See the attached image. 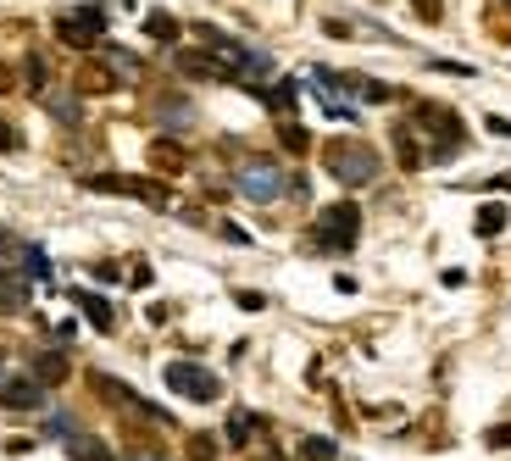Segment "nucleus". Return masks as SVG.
Returning a JSON list of instances; mask_svg holds the SVG:
<instances>
[{"label":"nucleus","mask_w":511,"mask_h":461,"mask_svg":"<svg viewBox=\"0 0 511 461\" xmlns=\"http://www.w3.org/2000/svg\"><path fill=\"white\" fill-rule=\"evenodd\" d=\"M323 167H328V178H339L345 189H367V183L378 178V151H373L367 140L339 134V140L323 145Z\"/></svg>","instance_id":"obj_1"},{"label":"nucleus","mask_w":511,"mask_h":461,"mask_svg":"<svg viewBox=\"0 0 511 461\" xmlns=\"http://www.w3.org/2000/svg\"><path fill=\"white\" fill-rule=\"evenodd\" d=\"M411 122L433 134V151H428V156H456V145H462V134H467L462 117H456L451 106H433V100H422V106L411 111Z\"/></svg>","instance_id":"obj_2"},{"label":"nucleus","mask_w":511,"mask_h":461,"mask_svg":"<svg viewBox=\"0 0 511 461\" xmlns=\"http://www.w3.org/2000/svg\"><path fill=\"white\" fill-rule=\"evenodd\" d=\"M356 239H361V212H356V201L323 206V217H317V245H323V250H350Z\"/></svg>","instance_id":"obj_3"},{"label":"nucleus","mask_w":511,"mask_h":461,"mask_svg":"<svg viewBox=\"0 0 511 461\" xmlns=\"http://www.w3.org/2000/svg\"><path fill=\"white\" fill-rule=\"evenodd\" d=\"M234 183H240V194H245V201H256V206H272L278 194L289 189V173H283V167H272V162H245Z\"/></svg>","instance_id":"obj_4"},{"label":"nucleus","mask_w":511,"mask_h":461,"mask_svg":"<svg viewBox=\"0 0 511 461\" xmlns=\"http://www.w3.org/2000/svg\"><path fill=\"white\" fill-rule=\"evenodd\" d=\"M90 189H101V194H133V201H144V206H167L173 194H167V183H151V178H122V173H95V178H84Z\"/></svg>","instance_id":"obj_5"},{"label":"nucleus","mask_w":511,"mask_h":461,"mask_svg":"<svg viewBox=\"0 0 511 461\" xmlns=\"http://www.w3.org/2000/svg\"><path fill=\"white\" fill-rule=\"evenodd\" d=\"M167 389L173 394H184V401H217V372H206V367H195V361H167Z\"/></svg>","instance_id":"obj_6"},{"label":"nucleus","mask_w":511,"mask_h":461,"mask_svg":"<svg viewBox=\"0 0 511 461\" xmlns=\"http://www.w3.org/2000/svg\"><path fill=\"white\" fill-rule=\"evenodd\" d=\"M101 28H106V12H101V6H84V12L56 17V39L72 45V50H90V45L101 39Z\"/></svg>","instance_id":"obj_7"},{"label":"nucleus","mask_w":511,"mask_h":461,"mask_svg":"<svg viewBox=\"0 0 511 461\" xmlns=\"http://www.w3.org/2000/svg\"><path fill=\"white\" fill-rule=\"evenodd\" d=\"M0 406H6V412H39V406H45V383H39V378L0 383Z\"/></svg>","instance_id":"obj_8"},{"label":"nucleus","mask_w":511,"mask_h":461,"mask_svg":"<svg viewBox=\"0 0 511 461\" xmlns=\"http://www.w3.org/2000/svg\"><path fill=\"white\" fill-rule=\"evenodd\" d=\"M117 89H122V79H117V68L106 56H95V61L79 68V95H117Z\"/></svg>","instance_id":"obj_9"},{"label":"nucleus","mask_w":511,"mask_h":461,"mask_svg":"<svg viewBox=\"0 0 511 461\" xmlns=\"http://www.w3.org/2000/svg\"><path fill=\"white\" fill-rule=\"evenodd\" d=\"M178 73H189V79H229L223 61H217L211 50H178Z\"/></svg>","instance_id":"obj_10"},{"label":"nucleus","mask_w":511,"mask_h":461,"mask_svg":"<svg viewBox=\"0 0 511 461\" xmlns=\"http://www.w3.org/2000/svg\"><path fill=\"white\" fill-rule=\"evenodd\" d=\"M151 167L156 173H184L189 167V151L178 140H151Z\"/></svg>","instance_id":"obj_11"},{"label":"nucleus","mask_w":511,"mask_h":461,"mask_svg":"<svg viewBox=\"0 0 511 461\" xmlns=\"http://www.w3.org/2000/svg\"><path fill=\"white\" fill-rule=\"evenodd\" d=\"M72 300H79V311H84V317L101 328V334H112V328H117V311H112V300H101V295H90V289H79Z\"/></svg>","instance_id":"obj_12"},{"label":"nucleus","mask_w":511,"mask_h":461,"mask_svg":"<svg viewBox=\"0 0 511 461\" xmlns=\"http://www.w3.org/2000/svg\"><path fill=\"white\" fill-rule=\"evenodd\" d=\"M395 156H400V167H406V173H417V167L428 162V151L411 140V122H395Z\"/></svg>","instance_id":"obj_13"},{"label":"nucleus","mask_w":511,"mask_h":461,"mask_svg":"<svg viewBox=\"0 0 511 461\" xmlns=\"http://www.w3.org/2000/svg\"><path fill=\"white\" fill-rule=\"evenodd\" d=\"M28 306V278L23 273H0V311H23Z\"/></svg>","instance_id":"obj_14"},{"label":"nucleus","mask_w":511,"mask_h":461,"mask_svg":"<svg viewBox=\"0 0 511 461\" xmlns=\"http://www.w3.org/2000/svg\"><path fill=\"white\" fill-rule=\"evenodd\" d=\"M67 372H72V367H67V356H56V351H45V356H34V378H39L45 389H50V383H61Z\"/></svg>","instance_id":"obj_15"},{"label":"nucleus","mask_w":511,"mask_h":461,"mask_svg":"<svg viewBox=\"0 0 511 461\" xmlns=\"http://www.w3.org/2000/svg\"><path fill=\"white\" fill-rule=\"evenodd\" d=\"M12 256L23 261V278H50V261H45V250H39V245H17Z\"/></svg>","instance_id":"obj_16"},{"label":"nucleus","mask_w":511,"mask_h":461,"mask_svg":"<svg viewBox=\"0 0 511 461\" xmlns=\"http://www.w3.org/2000/svg\"><path fill=\"white\" fill-rule=\"evenodd\" d=\"M484 23H489V34H495V39H511V0H489Z\"/></svg>","instance_id":"obj_17"},{"label":"nucleus","mask_w":511,"mask_h":461,"mask_svg":"<svg viewBox=\"0 0 511 461\" xmlns=\"http://www.w3.org/2000/svg\"><path fill=\"white\" fill-rule=\"evenodd\" d=\"M144 34H151V39H162V45H173L184 28H178V17H167V12H151V17H144Z\"/></svg>","instance_id":"obj_18"},{"label":"nucleus","mask_w":511,"mask_h":461,"mask_svg":"<svg viewBox=\"0 0 511 461\" xmlns=\"http://www.w3.org/2000/svg\"><path fill=\"white\" fill-rule=\"evenodd\" d=\"M278 145H283L289 156H306V151H312V140H306L301 122H283V128H278Z\"/></svg>","instance_id":"obj_19"},{"label":"nucleus","mask_w":511,"mask_h":461,"mask_svg":"<svg viewBox=\"0 0 511 461\" xmlns=\"http://www.w3.org/2000/svg\"><path fill=\"white\" fill-rule=\"evenodd\" d=\"M23 79H28V89H34V95H45L50 68H45V56H39V50H28V61H23Z\"/></svg>","instance_id":"obj_20"},{"label":"nucleus","mask_w":511,"mask_h":461,"mask_svg":"<svg viewBox=\"0 0 511 461\" xmlns=\"http://www.w3.org/2000/svg\"><path fill=\"white\" fill-rule=\"evenodd\" d=\"M250 95H261L272 111H295V84H272V89H250Z\"/></svg>","instance_id":"obj_21"},{"label":"nucleus","mask_w":511,"mask_h":461,"mask_svg":"<svg viewBox=\"0 0 511 461\" xmlns=\"http://www.w3.org/2000/svg\"><path fill=\"white\" fill-rule=\"evenodd\" d=\"M506 223H511V217H506V206H484V212H478V223H473V228H478V234H484V239H495V234H500V228H506Z\"/></svg>","instance_id":"obj_22"},{"label":"nucleus","mask_w":511,"mask_h":461,"mask_svg":"<svg viewBox=\"0 0 511 461\" xmlns=\"http://www.w3.org/2000/svg\"><path fill=\"white\" fill-rule=\"evenodd\" d=\"M301 461H339L334 439H301Z\"/></svg>","instance_id":"obj_23"},{"label":"nucleus","mask_w":511,"mask_h":461,"mask_svg":"<svg viewBox=\"0 0 511 461\" xmlns=\"http://www.w3.org/2000/svg\"><path fill=\"white\" fill-rule=\"evenodd\" d=\"M72 461H112V450L101 439H72Z\"/></svg>","instance_id":"obj_24"},{"label":"nucleus","mask_w":511,"mask_h":461,"mask_svg":"<svg viewBox=\"0 0 511 461\" xmlns=\"http://www.w3.org/2000/svg\"><path fill=\"white\" fill-rule=\"evenodd\" d=\"M250 434H256V417H250V412H234V417H229V439H234V445H245Z\"/></svg>","instance_id":"obj_25"},{"label":"nucleus","mask_w":511,"mask_h":461,"mask_svg":"<svg viewBox=\"0 0 511 461\" xmlns=\"http://www.w3.org/2000/svg\"><path fill=\"white\" fill-rule=\"evenodd\" d=\"M189 461H217V434H195L189 439Z\"/></svg>","instance_id":"obj_26"},{"label":"nucleus","mask_w":511,"mask_h":461,"mask_svg":"<svg viewBox=\"0 0 511 461\" xmlns=\"http://www.w3.org/2000/svg\"><path fill=\"white\" fill-rule=\"evenodd\" d=\"M45 106H50L61 122H79V100H72V95H45Z\"/></svg>","instance_id":"obj_27"},{"label":"nucleus","mask_w":511,"mask_h":461,"mask_svg":"<svg viewBox=\"0 0 511 461\" xmlns=\"http://www.w3.org/2000/svg\"><path fill=\"white\" fill-rule=\"evenodd\" d=\"M411 12H417L422 23H440V17H445V6H440V0H411Z\"/></svg>","instance_id":"obj_28"},{"label":"nucleus","mask_w":511,"mask_h":461,"mask_svg":"<svg viewBox=\"0 0 511 461\" xmlns=\"http://www.w3.org/2000/svg\"><path fill=\"white\" fill-rule=\"evenodd\" d=\"M0 151H23V134H17L12 122H0Z\"/></svg>","instance_id":"obj_29"},{"label":"nucleus","mask_w":511,"mask_h":461,"mask_svg":"<svg viewBox=\"0 0 511 461\" xmlns=\"http://www.w3.org/2000/svg\"><path fill=\"white\" fill-rule=\"evenodd\" d=\"M128 284H133V289H151V267H144V261H133V273H128Z\"/></svg>","instance_id":"obj_30"},{"label":"nucleus","mask_w":511,"mask_h":461,"mask_svg":"<svg viewBox=\"0 0 511 461\" xmlns=\"http://www.w3.org/2000/svg\"><path fill=\"white\" fill-rule=\"evenodd\" d=\"M489 134H500V140H511V117H489Z\"/></svg>","instance_id":"obj_31"},{"label":"nucleus","mask_w":511,"mask_h":461,"mask_svg":"<svg viewBox=\"0 0 511 461\" xmlns=\"http://www.w3.org/2000/svg\"><path fill=\"white\" fill-rule=\"evenodd\" d=\"M17 89V79H12V68H6V61H0V95H12Z\"/></svg>","instance_id":"obj_32"},{"label":"nucleus","mask_w":511,"mask_h":461,"mask_svg":"<svg viewBox=\"0 0 511 461\" xmlns=\"http://www.w3.org/2000/svg\"><path fill=\"white\" fill-rule=\"evenodd\" d=\"M128 461H162V456H128Z\"/></svg>","instance_id":"obj_33"}]
</instances>
